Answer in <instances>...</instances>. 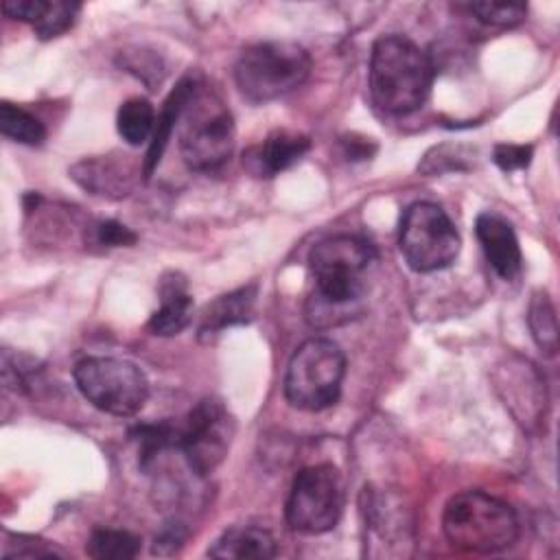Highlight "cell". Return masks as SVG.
Wrapping results in <instances>:
<instances>
[{
    "label": "cell",
    "instance_id": "obj_1",
    "mask_svg": "<svg viewBox=\"0 0 560 560\" xmlns=\"http://www.w3.org/2000/svg\"><path fill=\"white\" fill-rule=\"evenodd\" d=\"M374 260V245L354 234H335L313 245L308 267L315 289L306 304V319L317 328L350 319L352 306L365 293V271Z\"/></svg>",
    "mask_w": 560,
    "mask_h": 560
},
{
    "label": "cell",
    "instance_id": "obj_2",
    "mask_svg": "<svg viewBox=\"0 0 560 560\" xmlns=\"http://www.w3.org/2000/svg\"><path fill=\"white\" fill-rule=\"evenodd\" d=\"M435 68L431 57L405 35H383L370 52V94L378 109L405 116L431 94Z\"/></svg>",
    "mask_w": 560,
    "mask_h": 560
},
{
    "label": "cell",
    "instance_id": "obj_3",
    "mask_svg": "<svg viewBox=\"0 0 560 560\" xmlns=\"http://www.w3.org/2000/svg\"><path fill=\"white\" fill-rule=\"evenodd\" d=\"M442 532L459 551L497 553L516 542L518 518L505 501L483 490H464L444 505Z\"/></svg>",
    "mask_w": 560,
    "mask_h": 560
},
{
    "label": "cell",
    "instance_id": "obj_4",
    "mask_svg": "<svg viewBox=\"0 0 560 560\" xmlns=\"http://www.w3.org/2000/svg\"><path fill=\"white\" fill-rule=\"evenodd\" d=\"M311 66V55L295 42H258L238 55L234 81L249 103H269L300 88Z\"/></svg>",
    "mask_w": 560,
    "mask_h": 560
},
{
    "label": "cell",
    "instance_id": "obj_5",
    "mask_svg": "<svg viewBox=\"0 0 560 560\" xmlns=\"http://www.w3.org/2000/svg\"><path fill=\"white\" fill-rule=\"evenodd\" d=\"M175 129L182 160L192 171H214L232 155V114L223 101L203 83H199L186 103Z\"/></svg>",
    "mask_w": 560,
    "mask_h": 560
},
{
    "label": "cell",
    "instance_id": "obj_6",
    "mask_svg": "<svg viewBox=\"0 0 560 560\" xmlns=\"http://www.w3.org/2000/svg\"><path fill=\"white\" fill-rule=\"evenodd\" d=\"M346 374L341 348L326 339H306L289 359L284 374V398L302 411H324L339 400Z\"/></svg>",
    "mask_w": 560,
    "mask_h": 560
},
{
    "label": "cell",
    "instance_id": "obj_7",
    "mask_svg": "<svg viewBox=\"0 0 560 560\" xmlns=\"http://www.w3.org/2000/svg\"><path fill=\"white\" fill-rule=\"evenodd\" d=\"M74 383L88 402L118 418L136 416L149 398L144 372L127 359L88 357L77 363Z\"/></svg>",
    "mask_w": 560,
    "mask_h": 560
},
{
    "label": "cell",
    "instance_id": "obj_8",
    "mask_svg": "<svg viewBox=\"0 0 560 560\" xmlns=\"http://www.w3.org/2000/svg\"><path fill=\"white\" fill-rule=\"evenodd\" d=\"M398 247L413 271L431 273L457 258L462 238L451 217L438 203L416 201L400 219Z\"/></svg>",
    "mask_w": 560,
    "mask_h": 560
},
{
    "label": "cell",
    "instance_id": "obj_9",
    "mask_svg": "<svg viewBox=\"0 0 560 560\" xmlns=\"http://www.w3.org/2000/svg\"><path fill=\"white\" fill-rule=\"evenodd\" d=\"M343 510V481L332 464H313L293 477L284 518L293 532L324 534L332 529Z\"/></svg>",
    "mask_w": 560,
    "mask_h": 560
},
{
    "label": "cell",
    "instance_id": "obj_10",
    "mask_svg": "<svg viewBox=\"0 0 560 560\" xmlns=\"http://www.w3.org/2000/svg\"><path fill=\"white\" fill-rule=\"evenodd\" d=\"M234 435V418L217 398L199 400L179 424L177 451L199 477L210 475L225 459Z\"/></svg>",
    "mask_w": 560,
    "mask_h": 560
},
{
    "label": "cell",
    "instance_id": "obj_11",
    "mask_svg": "<svg viewBox=\"0 0 560 560\" xmlns=\"http://www.w3.org/2000/svg\"><path fill=\"white\" fill-rule=\"evenodd\" d=\"M475 234L494 273L501 276L503 280H514L521 273V265H523L514 228L503 217L483 212L475 221Z\"/></svg>",
    "mask_w": 560,
    "mask_h": 560
},
{
    "label": "cell",
    "instance_id": "obj_12",
    "mask_svg": "<svg viewBox=\"0 0 560 560\" xmlns=\"http://www.w3.org/2000/svg\"><path fill=\"white\" fill-rule=\"evenodd\" d=\"M311 149V140L295 131H273L243 155V166L256 177H273L298 164Z\"/></svg>",
    "mask_w": 560,
    "mask_h": 560
},
{
    "label": "cell",
    "instance_id": "obj_13",
    "mask_svg": "<svg viewBox=\"0 0 560 560\" xmlns=\"http://www.w3.org/2000/svg\"><path fill=\"white\" fill-rule=\"evenodd\" d=\"M2 11L7 18L28 22L39 39H52L72 28L81 4L68 0H4Z\"/></svg>",
    "mask_w": 560,
    "mask_h": 560
},
{
    "label": "cell",
    "instance_id": "obj_14",
    "mask_svg": "<svg viewBox=\"0 0 560 560\" xmlns=\"http://www.w3.org/2000/svg\"><path fill=\"white\" fill-rule=\"evenodd\" d=\"M199 83L201 81H199L197 74H186L175 85V90L168 94V98L164 101V107H162V112L158 114V120H155L153 138L149 142V151H147V160H144V177H151L153 168L160 164L162 153L166 149V142H168L173 129L177 127V120H179L186 103L190 101V96L199 88Z\"/></svg>",
    "mask_w": 560,
    "mask_h": 560
},
{
    "label": "cell",
    "instance_id": "obj_15",
    "mask_svg": "<svg viewBox=\"0 0 560 560\" xmlns=\"http://www.w3.org/2000/svg\"><path fill=\"white\" fill-rule=\"evenodd\" d=\"M208 556L221 560H267L276 556V538L262 527L234 525L214 540Z\"/></svg>",
    "mask_w": 560,
    "mask_h": 560
},
{
    "label": "cell",
    "instance_id": "obj_16",
    "mask_svg": "<svg viewBox=\"0 0 560 560\" xmlns=\"http://www.w3.org/2000/svg\"><path fill=\"white\" fill-rule=\"evenodd\" d=\"M160 308L151 315L149 328L153 335L173 337L179 335L192 319V298L186 291L184 280L164 278L160 287Z\"/></svg>",
    "mask_w": 560,
    "mask_h": 560
},
{
    "label": "cell",
    "instance_id": "obj_17",
    "mask_svg": "<svg viewBox=\"0 0 560 560\" xmlns=\"http://www.w3.org/2000/svg\"><path fill=\"white\" fill-rule=\"evenodd\" d=\"M256 302V284H245L236 291H230L225 295H219L201 315L199 335L201 337H214L221 330L245 324L252 317Z\"/></svg>",
    "mask_w": 560,
    "mask_h": 560
},
{
    "label": "cell",
    "instance_id": "obj_18",
    "mask_svg": "<svg viewBox=\"0 0 560 560\" xmlns=\"http://www.w3.org/2000/svg\"><path fill=\"white\" fill-rule=\"evenodd\" d=\"M155 120H158V116H155L153 105L147 98L133 96L118 107L116 127H118L120 138L127 144L140 147L153 138Z\"/></svg>",
    "mask_w": 560,
    "mask_h": 560
},
{
    "label": "cell",
    "instance_id": "obj_19",
    "mask_svg": "<svg viewBox=\"0 0 560 560\" xmlns=\"http://www.w3.org/2000/svg\"><path fill=\"white\" fill-rule=\"evenodd\" d=\"M88 556L96 560H129L140 551V538L127 529L98 527L85 542Z\"/></svg>",
    "mask_w": 560,
    "mask_h": 560
},
{
    "label": "cell",
    "instance_id": "obj_20",
    "mask_svg": "<svg viewBox=\"0 0 560 560\" xmlns=\"http://www.w3.org/2000/svg\"><path fill=\"white\" fill-rule=\"evenodd\" d=\"M527 324L532 330V337L536 346L553 357L558 350V319H556V308L545 291H536L529 302L527 311Z\"/></svg>",
    "mask_w": 560,
    "mask_h": 560
},
{
    "label": "cell",
    "instance_id": "obj_21",
    "mask_svg": "<svg viewBox=\"0 0 560 560\" xmlns=\"http://www.w3.org/2000/svg\"><path fill=\"white\" fill-rule=\"evenodd\" d=\"M0 131L4 138H11L13 142L31 144V147L39 144L46 138V129L42 120L13 103L0 105Z\"/></svg>",
    "mask_w": 560,
    "mask_h": 560
},
{
    "label": "cell",
    "instance_id": "obj_22",
    "mask_svg": "<svg viewBox=\"0 0 560 560\" xmlns=\"http://www.w3.org/2000/svg\"><path fill=\"white\" fill-rule=\"evenodd\" d=\"M466 9L483 24L510 28L525 20L527 7L523 2H470Z\"/></svg>",
    "mask_w": 560,
    "mask_h": 560
},
{
    "label": "cell",
    "instance_id": "obj_23",
    "mask_svg": "<svg viewBox=\"0 0 560 560\" xmlns=\"http://www.w3.org/2000/svg\"><path fill=\"white\" fill-rule=\"evenodd\" d=\"M94 245H101V247H129L136 243V234L114 221V219H107V221H98L90 228V236H88Z\"/></svg>",
    "mask_w": 560,
    "mask_h": 560
},
{
    "label": "cell",
    "instance_id": "obj_24",
    "mask_svg": "<svg viewBox=\"0 0 560 560\" xmlns=\"http://www.w3.org/2000/svg\"><path fill=\"white\" fill-rule=\"evenodd\" d=\"M532 153L534 149L529 144H497L492 160L501 171L510 173L525 168L532 162Z\"/></svg>",
    "mask_w": 560,
    "mask_h": 560
},
{
    "label": "cell",
    "instance_id": "obj_25",
    "mask_svg": "<svg viewBox=\"0 0 560 560\" xmlns=\"http://www.w3.org/2000/svg\"><path fill=\"white\" fill-rule=\"evenodd\" d=\"M15 549H4V558H55V556H63L59 549L42 542V540H35V538H28V536H15Z\"/></svg>",
    "mask_w": 560,
    "mask_h": 560
}]
</instances>
